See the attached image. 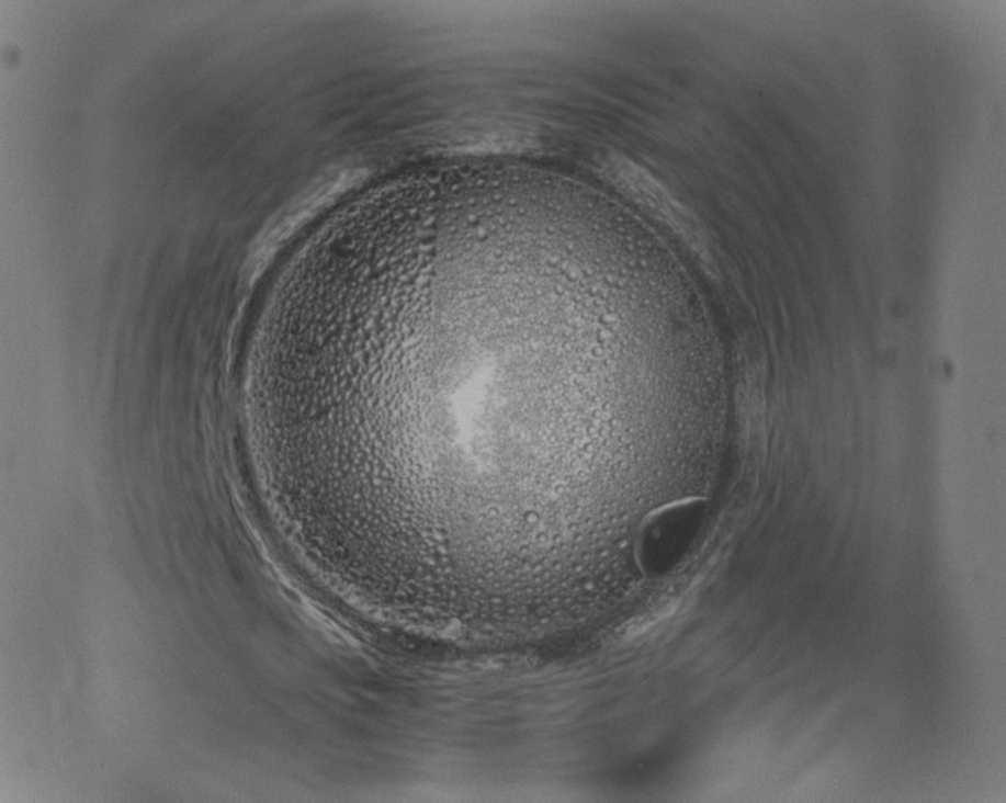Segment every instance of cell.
<instances>
[{
    "instance_id": "obj_1",
    "label": "cell",
    "mask_w": 1006,
    "mask_h": 803,
    "mask_svg": "<svg viewBox=\"0 0 1006 803\" xmlns=\"http://www.w3.org/2000/svg\"><path fill=\"white\" fill-rule=\"evenodd\" d=\"M697 517V504H676L653 517L641 541V558L645 565L655 568L677 556L693 533Z\"/></svg>"
},
{
    "instance_id": "obj_2",
    "label": "cell",
    "mask_w": 1006,
    "mask_h": 803,
    "mask_svg": "<svg viewBox=\"0 0 1006 803\" xmlns=\"http://www.w3.org/2000/svg\"><path fill=\"white\" fill-rule=\"evenodd\" d=\"M676 609L677 606L674 604V602L658 606V608L653 609V611L647 612V614L642 615V618L635 619L634 622L628 623V625L624 626L623 632H621V635H623L624 640H633V637L642 635V633L653 629L656 623H659L662 620L672 615Z\"/></svg>"
}]
</instances>
